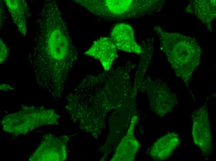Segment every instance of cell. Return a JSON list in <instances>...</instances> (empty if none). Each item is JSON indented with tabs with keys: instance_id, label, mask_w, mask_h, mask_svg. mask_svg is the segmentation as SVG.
Here are the masks:
<instances>
[{
	"instance_id": "3957f363",
	"label": "cell",
	"mask_w": 216,
	"mask_h": 161,
	"mask_svg": "<svg viewBox=\"0 0 216 161\" xmlns=\"http://www.w3.org/2000/svg\"><path fill=\"white\" fill-rule=\"evenodd\" d=\"M192 135L193 142L200 149L203 155L209 156L212 150V138L207 107L205 105L192 115Z\"/></svg>"
},
{
	"instance_id": "ba28073f",
	"label": "cell",
	"mask_w": 216,
	"mask_h": 161,
	"mask_svg": "<svg viewBox=\"0 0 216 161\" xmlns=\"http://www.w3.org/2000/svg\"><path fill=\"white\" fill-rule=\"evenodd\" d=\"M14 24L24 36L27 34V3L25 0H4Z\"/></svg>"
},
{
	"instance_id": "7a4b0ae2",
	"label": "cell",
	"mask_w": 216,
	"mask_h": 161,
	"mask_svg": "<svg viewBox=\"0 0 216 161\" xmlns=\"http://www.w3.org/2000/svg\"><path fill=\"white\" fill-rule=\"evenodd\" d=\"M163 2L160 0H94L92 14L102 20L122 21L138 19L159 11Z\"/></svg>"
},
{
	"instance_id": "5b68a950",
	"label": "cell",
	"mask_w": 216,
	"mask_h": 161,
	"mask_svg": "<svg viewBox=\"0 0 216 161\" xmlns=\"http://www.w3.org/2000/svg\"><path fill=\"white\" fill-rule=\"evenodd\" d=\"M117 49L110 37H103L95 41L84 54L98 59L105 70L108 71L117 56Z\"/></svg>"
},
{
	"instance_id": "277c9868",
	"label": "cell",
	"mask_w": 216,
	"mask_h": 161,
	"mask_svg": "<svg viewBox=\"0 0 216 161\" xmlns=\"http://www.w3.org/2000/svg\"><path fill=\"white\" fill-rule=\"evenodd\" d=\"M152 83L149 84L148 94L150 103L153 111L163 116L172 111L177 104L175 94L172 92L167 85Z\"/></svg>"
},
{
	"instance_id": "6da1fadb",
	"label": "cell",
	"mask_w": 216,
	"mask_h": 161,
	"mask_svg": "<svg viewBox=\"0 0 216 161\" xmlns=\"http://www.w3.org/2000/svg\"><path fill=\"white\" fill-rule=\"evenodd\" d=\"M41 18L38 39L44 41L50 64L57 71H68L78 58V52L69 34L66 23L62 18L55 0L44 4Z\"/></svg>"
},
{
	"instance_id": "8992f818",
	"label": "cell",
	"mask_w": 216,
	"mask_h": 161,
	"mask_svg": "<svg viewBox=\"0 0 216 161\" xmlns=\"http://www.w3.org/2000/svg\"><path fill=\"white\" fill-rule=\"evenodd\" d=\"M110 37L119 50L138 54L142 53L141 47L135 40L134 30L128 24H116L112 30Z\"/></svg>"
},
{
	"instance_id": "30bf717a",
	"label": "cell",
	"mask_w": 216,
	"mask_h": 161,
	"mask_svg": "<svg viewBox=\"0 0 216 161\" xmlns=\"http://www.w3.org/2000/svg\"><path fill=\"white\" fill-rule=\"evenodd\" d=\"M0 63L5 60L7 55V50L6 47L0 39Z\"/></svg>"
},
{
	"instance_id": "52a82bcc",
	"label": "cell",
	"mask_w": 216,
	"mask_h": 161,
	"mask_svg": "<svg viewBox=\"0 0 216 161\" xmlns=\"http://www.w3.org/2000/svg\"><path fill=\"white\" fill-rule=\"evenodd\" d=\"M180 143V139L177 133H169L155 142L151 149L150 155L155 160H166L172 155Z\"/></svg>"
},
{
	"instance_id": "9c48e42d",
	"label": "cell",
	"mask_w": 216,
	"mask_h": 161,
	"mask_svg": "<svg viewBox=\"0 0 216 161\" xmlns=\"http://www.w3.org/2000/svg\"><path fill=\"white\" fill-rule=\"evenodd\" d=\"M153 41L152 39L150 38L144 39L142 41L140 46L142 52L137 72L144 73L146 71L152 56Z\"/></svg>"
}]
</instances>
